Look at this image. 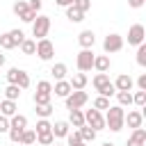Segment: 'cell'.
I'll return each mask as SVG.
<instances>
[{
	"instance_id": "8fae6325",
	"label": "cell",
	"mask_w": 146,
	"mask_h": 146,
	"mask_svg": "<svg viewBox=\"0 0 146 146\" xmlns=\"http://www.w3.org/2000/svg\"><path fill=\"white\" fill-rule=\"evenodd\" d=\"M123 123H128V128H132V130L141 128V125H144V112H139V110L128 112V114H125V119H123Z\"/></svg>"
},
{
	"instance_id": "83f0119b",
	"label": "cell",
	"mask_w": 146,
	"mask_h": 146,
	"mask_svg": "<svg viewBox=\"0 0 146 146\" xmlns=\"http://www.w3.org/2000/svg\"><path fill=\"white\" fill-rule=\"evenodd\" d=\"M34 132L36 135H43V132H52V123L48 119H39L36 125H34Z\"/></svg>"
},
{
	"instance_id": "ac0fdd59",
	"label": "cell",
	"mask_w": 146,
	"mask_h": 146,
	"mask_svg": "<svg viewBox=\"0 0 146 146\" xmlns=\"http://www.w3.org/2000/svg\"><path fill=\"white\" fill-rule=\"evenodd\" d=\"M16 110H18V105H16V100H7V98H5V100H0V114H2V116H7V119H11L14 114H18Z\"/></svg>"
},
{
	"instance_id": "7402d4cb",
	"label": "cell",
	"mask_w": 146,
	"mask_h": 146,
	"mask_svg": "<svg viewBox=\"0 0 146 146\" xmlns=\"http://www.w3.org/2000/svg\"><path fill=\"white\" fill-rule=\"evenodd\" d=\"M68 132H71L68 121H55V123H52V135H55V137H59V139H62V137H66Z\"/></svg>"
},
{
	"instance_id": "ee69618b",
	"label": "cell",
	"mask_w": 146,
	"mask_h": 146,
	"mask_svg": "<svg viewBox=\"0 0 146 146\" xmlns=\"http://www.w3.org/2000/svg\"><path fill=\"white\" fill-rule=\"evenodd\" d=\"M135 84H137V89H139V91H146V73H141V75L137 78V82H135Z\"/></svg>"
},
{
	"instance_id": "7c38bea8",
	"label": "cell",
	"mask_w": 146,
	"mask_h": 146,
	"mask_svg": "<svg viewBox=\"0 0 146 146\" xmlns=\"http://www.w3.org/2000/svg\"><path fill=\"white\" fill-rule=\"evenodd\" d=\"M112 84H114V89H116V91H132L135 80H132L128 73H121V75H119V78H116Z\"/></svg>"
},
{
	"instance_id": "f35d334b",
	"label": "cell",
	"mask_w": 146,
	"mask_h": 146,
	"mask_svg": "<svg viewBox=\"0 0 146 146\" xmlns=\"http://www.w3.org/2000/svg\"><path fill=\"white\" fill-rule=\"evenodd\" d=\"M73 7L80 9L82 14H87V11L91 9V0H73Z\"/></svg>"
},
{
	"instance_id": "8992f818",
	"label": "cell",
	"mask_w": 146,
	"mask_h": 146,
	"mask_svg": "<svg viewBox=\"0 0 146 146\" xmlns=\"http://www.w3.org/2000/svg\"><path fill=\"white\" fill-rule=\"evenodd\" d=\"M34 55H39L41 62H50V59L55 57V43H52L50 39H39V41H36V52H34Z\"/></svg>"
},
{
	"instance_id": "bcb514c9",
	"label": "cell",
	"mask_w": 146,
	"mask_h": 146,
	"mask_svg": "<svg viewBox=\"0 0 146 146\" xmlns=\"http://www.w3.org/2000/svg\"><path fill=\"white\" fill-rule=\"evenodd\" d=\"M55 5H59V7H64V9H66V7H71V5H73V0H55Z\"/></svg>"
},
{
	"instance_id": "b9f144b4",
	"label": "cell",
	"mask_w": 146,
	"mask_h": 146,
	"mask_svg": "<svg viewBox=\"0 0 146 146\" xmlns=\"http://www.w3.org/2000/svg\"><path fill=\"white\" fill-rule=\"evenodd\" d=\"M27 7H30L34 14H39V11H41V7H43V2H41V0H27Z\"/></svg>"
},
{
	"instance_id": "e0dca14e",
	"label": "cell",
	"mask_w": 146,
	"mask_h": 146,
	"mask_svg": "<svg viewBox=\"0 0 146 146\" xmlns=\"http://www.w3.org/2000/svg\"><path fill=\"white\" fill-rule=\"evenodd\" d=\"M68 125H73L75 130L84 125V112L82 110H68Z\"/></svg>"
},
{
	"instance_id": "f907efd6",
	"label": "cell",
	"mask_w": 146,
	"mask_h": 146,
	"mask_svg": "<svg viewBox=\"0 0 146 146\" xmlns=\"http://www.w3.org/2000/svg\"><path fill=\"white\" fill-rule=\"evenodd\" d=\"M52 146H64V144H52Z\"/></svg>"
},
{
	"instance_id": "d590c367",
	"label": "cell",
	"mask_w": 146,
	"mask_h": 146,
	"mask_svg": "<svg viewBox=\"0 0 146 146\" xmlns=\"http://www.w3.org/2000/svg\"><path fill=\"white\" fill-rule=\"evenodd\" d=\"M132 103L137 107H146V91H135L132 94Z\"/></svg>"
},
{
	"instance_id": "d4e9b609",
	"label": "cell",
	"mask_w": 146,
	"mask_h": 146,
	"mask_svg": "<svg viewBox=\"0 0 146 146\" xmlns=\"http://www.w3.org/2000/svg\"><path fill=\"white\" fill-rule=\"evenodd\" d=\"M78 132H80V137H82V141H84V144L94 141V139H96V135H98V132H96L94 128H89V125H82V128H78Z\"/></svg>"
},
{
	"instance_id": "ab89813d",
	"label": "cell",
	"mask_w": 146,
	"mask_h": 146,
	"mask_svg": "<svg viewBox=\"0 0 146 146\" xmlns=\"http://www.w3.org/2000/svg\"><path fill=\"white\" fill-rule=\"evenodd\" d=\"M9 34H11V39H14V43H16V46H21V43L25 41L23 30H18V27H16V30H9Z\"/></svg>"
},
{
	"instance_id": "8d00e7d4",
	"label": "cell",
	"mask_w": 146,
	"mask_h": 146,
	"mask_svg": "<svg viewBox=\"0 0 146 146\" xmlns=\"http://www.w3.org/2000/svg\"><path fill=\"white\" fill-rule=\"evenodd\" d=\"M107 107H110V98H105V96H98V98L94 100V110L103 112V110H107Z\"/></svg>"
},
{
	"instance_id": "4dcf8cb0",
	"label": "cell",
	"mask_w": 146,
	"mask_h": 146,
	"mask_svg": "<svg viewBox=\"0 0 146 146\" xmlns=\"http://www.w3.org/2000/svg\"><path fill=\"white\" fill-rule=\"evenodd\" d=\"M34 112H36L39 119H48V116L52 114V105H50V103H48V105H34Z\"/></svg>"
},
{
	"instance_id": "52a82bcc",
	"label": "cell",
	"mask_w": 146,
	"mask_h": 146,
	"mask_svg": "<svg viewBox=\"0 0 146 146\" xmlns=\"http://www.w3.org/2000/svg\"><path fill=\"white\" fill-rule=\"evenodd\" d=\"M84 125L94 128L96 132H98V130H105V116H103V112H98V110H87V112H84Z\"/></svg>"
},
{
	"instance_id": "4316f807",
	"label": "cell",
	"mask_w": 146,
	"mask_h": 146,
	"mask_svg": "<svg viewBox=\"0 0 146 146\" xmlns=\"http://www.w3.org/2000/svg\"><path fill=\"white\" fill-rule=\"evenodd\" d=\"M18 48H21L23 55H34V52H36V41H34V39H25Z\"/></svg>"
},
{
	"instance_id": "9c48e42d",
	"label": "cell",
	"mask_w": 146,
	"mask_h": 146,
	"mask_svg": "<svg viewBox=\"0 0 146 146\" xmlns=\"http://www.w3.org/2000/svg\"><path fill=\"white\" fill-rule=\"evenodd\" d=\"M75 66H78V71L80 73H87V71H91L94 68V50H80L78 52V57H75Z\"/></svg>"
},
{
	"instance_id": "ffe728a7",
	"label": "cell",
	"mask_w": 146,
	"mask_h": 146,
	"mask_svg": "<svg viewBox=\"0 0 146 146\" xmlns=\"http://www.w3.org/2000/svg\"><path fill=\"white\" fill-rule=\"evenodd\" d=\"M52 91H55V96H59V98H66L73 89H71V84H68V80H57L55 82V87H52Z\"/></svg>"
},
{
	"instance_id": "ba28073f",
	"label": "cell",
	"mask_w": 146,
	"mask_h": 146,
	"mask_svg": "<svg viewBox=\"0 0 146 146\" xmlns=\"http://www.w3.org/2000/svg\"><path fill=\"white\" fill-rule=\"evenodd\" d=\"M121 48H123V36H121V34L112 32V34H107V36L103 39V50H105V55L119 52Z\"/></svg>"
},
{
	"instance_id": "5b68a950",
	"label": "cell",
	"mask_w": 146,
	"mask_h": 146,
	"mask_svg": "<svg viewBox=\"0 0 146 146\" xmlns=\"http://www.w3.org/2000/svg\"><path fill=\"white\" fill-rule=\"evenodd\" d=\"M87 100H89V94L82 89V91H71L66 98H64V103H66V110H82L84 105H87Z\"/></svg>"
},
{
	"instance_id": "7a4b0ae2",
	"label": "cell",
	"mask_w": 146,
	"mask_h": 146,
	"mask_svg": "<svg viewBox=\"0 0 146 146\" xmlns=\"http://www.w3.org/2000/svg\"><path fill=\"white\" fill-rule=\"evenodd\" d=\"M48 32H50V16L39 14V16L32 21V36H34V41L48 39Z\"/></svg>"
},
{
	"instance_id": "681fc988",
	"label": "cell",
	"mask_w": 146,
	"mask_h": 146,
	"mask_svg": "<svg viewBox=\"0 0 146 146\" xmlns=\"http://www.w3.org/2000/svg\"><path fill=\"white\" fill-rule=\"evenodd\" d=\"M78 146H87V144H84V141H82V144H78Z\"/></svg>"
},
{
	"instance_id": "3957f363",
	"label": "cell",
	"mask_w": 146,
	"mask_h": 146,
	"mask_svg": "<svg viewBox=\"0 0 146 146\" xmlns=\"http://www.w3.org/2000/svg\"><path fill=\"white\" fill-rule=\"evenodd\" d=\"M32 100H34V105H48V103L52 100V84H50L48 80H39Z\"/></svg>"
},
{
	"instance_id": "d6986e66",
	"label": "cell",
	"mask_w": 146,
	"mask_h": 146,
	"mask_svg": "<svg viewBox=\"0 0 146 146\" xmlns=\"http://www.w3.org/2000/svg\"><path fill=\"white\" fill-rule=\"evenodd\" d=\"M94 68L98 73H107L110 71V55H94Z\"/></svg>"
},
{
	"instance_id": "60d3db41",
	"label": "cell",
	"mask_w": 146,
	"mask_h": 146,
	"mask_svg": "<svg viewBox=\"0 0 146 146\" xmlns=\"http://www.w3.org/2000/svg\"><path fill=\"white\" fill-rule=\"evenodd\" d=\"M18 66H11L9 71H7V84H16V80H18Z\"/></svg>"
},
{
	"instance_id": "e575fe53",
	"label": "cell",
	"mask_w": 146,
	"mask_h": 146,
	"mask_svg": "<svg viewBox=\"0 0 146 146\" xmlns=\"http://www.w3.org/2000/svg\"><path fill=\"white\" fill-rule=\"evenodd\" d=\"M137 64L144 68L146 66V43H141V46H137Z\"/></svg>"
},
{
	"instance_id": "d6a6232c",
	"label": "cell",
	"mask_w": 146,
	"mask_h": 146,
	"mask_svg": "<svg viewBox=\"0 0 146 146\" xmlns=\"http://www.w3.org/2000/svg\"><path fill=\"white\" fill-rule=\"evenodd\" d=\"M16 87H18V89H21V91H23V89H27V87H30V75H27V73H25V71H23V68H21V71H18V80H16Z\"/></svg>"
},
{
	"instance_id": "6da1fadb",
	"label": "cell",
	"mask_w": 146,
	"mask_h": 146,
	"mask_svg": "<svg viewBox=\"0 0 146 146\" xmlns=\"http://www.w3.org/2000/svg\"><path fill=\"white\" fill-rule=\"evenodd\" d=\"M123 119H125V110H123L121 105H110V107L105 110V128H107V130L121 132V130L125 128Z\"/></svg>"
},
{
	"instance_id": "44dd1931",
	"label": "cell",
	"mask_w": 146,
	"mask_h": 146,
	"mask_svg": "<svg viewBox=\"0 0 146 146\" xmlns=\"http://www.w3.org/2000/svg\"><path fill=\"white\" fill-rule=\"evenodd\" d=\"M50 73H52L55 80H66V75H68V66H66L64 62H57V64H52Z\"/></svg>"
},
{
	"instance_id": "30bf717a",
	"label": "cell",
	"mask_w": 146,
	"mask_h": 146,
	"mask_svg": "<svg viewBox=\"0 0 146 146\" xmlns=\"http://www.w3.org/2000/svg\"><path fill=\"white\" fill-rule=\"evenodd\" d=\"M144 39H146V30H144V25H141V23L130 25V30H128V43H130V46H141Z\"/></svg>"
},
{
	"instance_id": "f546056e",
	"label": "cell",
	"mask_w": 146,
	"mask_h": 146,
	"mask_svg": "<svg viewBox=\"0 0 146 146\" xmlns=\"http://www.w3.org/2000/svg\"><path fill=\"white\" fill-rule=\"evenodd\" d=\"M114 96H116V100H119V105H121V107L132 105V94H130V91H116Z\"/></svg>"
},
{
	"instance_id": "484cf974",
	"label": "cell",
	"mask_w": 146,
	"mask_h": 146,
	"mask_svg": "<svg viewBox=\"0 0 146 146\" xmlns=\"http://www.w3.org/2000/svg\"><path fill=\"white\" fill-rule=\"evenodd\" d=\"M66 18H68L71 23H80V21H84V14L71 5V7H66Z\"/></svg>"
},
{
	"instance_id": "7bdbcfd3",
	"label": "cell",
	"mask_w": 146,
	"mask_h": 146,
	"mask_svg": "<svg viewBox=\"0 0 146 146\" xmlns=\"http://www.w3.org/2000/svg\"><path fill=\"white\" fill-rule=\"evenodd\" d=\"M5 132H9V119L0 114V135H5Z\"/></svg>"
},
{
	"instance_id": "1f68e13d",
	"label": "cell",
	"mask_w": 146,
	"mask_h": 146,
	"mask_svg": "<svg viewBox=\"0 0 146 146\" xmlns=\"http://www.w3.org/2000/svg\"><path fill=\"white\" fill-rule=\"evenodd\" d=\"M0 48H2V50H11V48H16V43H14V39H11L9 32L0 34Z\"/></svg>"
},
{
	"instance_id": "cb8c5ba5",
	"label": "cell",
	"mask_w": 146,
	"mask_h": 146,
	"mask_svg": "<svg viewBox=\"0 0 146 146\" xmlns=\"http://www.w3.org/2000/svg\"><path fill=\"white\" fill-rule=\"evenodd\" d=\"M11 9H14V14H16L21 21H23V18L27 16V11H30V7H27V0H16Z\"/></svg>"
},
{
	"instance_id": "5bb4252c",
	"label": "cell",
	"mask_w": 146,
	"mask_h": 146,
	"mask_svg": "<svg viewBox=\"0 0 146 146\" xmlns=\"http://www.w3.org/2000/svg\"><path fill=\"white\" fill-rule=\"evenodd\" d=\"M87 82H89V80H87V73H80V71H78V73H73V75H71V80H68V84H71V89H73V91H82V89L87 87Z\"/></svg>"
},
{
	"instance_id": "836d02e7",
	"label": "cell",
	"mask_w": 146,
	"mask_h": 146,
	"mask_svg": "<svg viewBox=\"0 0 146 146\" xmlns=\"http://www.w3.org/2000/svg\"><path fill=\"white\" fill-rule=\"evenodd\" d=\"M36 144H41V146H52V144H55V135H52V132L36 135Z\"/></svg>"
},
{
	"instance_id": "f6af8a7d",
	"label": "cell",
	"mask_w": 146,
	"mask_h": 146,
	"mask_svg": "<svg viewBox=\"0 0 146 146\" xmlns=\"http://www.w3.org/2000/svg\"><path fill=\"white\" fill-rule=\"evenodd\" d=\"M146 5V0H128V7H132V9H141Z\"/></svg>"
},
{
	"instance_id": "277c9868",
	"label": "cell",
	"mask_w": 146,
	"mask_h": 146,
	"mask_svg": "<svg viewBox=\"0 0 146 146\" xmlns=\"http://www.w3.org/2000/svg\"><path fill=\"white\" fill-rule=\"evenodd\" d=\"M27 128V116H23V114H14L11 119H9V139L14 141V144H18V139H21V135H23V130Z\"/></svg>"
},
{
	"instance_id": "f1b7e54d",
	"label": "cell",
	"mask_w": 146,
	"mask_h": 146,
	"mask_svg": "<svg viewBox=\"0 0 146 146\" xmlns=\"http://www.w3.org/2000/svg\"><path fill=\"white\" fill-rule=\"evenodd\" d=\"M5 98H7V100H18V98H21V89H18L16 84H7V89H5Z\"/></svg>"
},
{
	"instance_id": "74e56055",
	"label": "cell",
	"mask_w": 146,
	"mask_h": 146,
	"mask_svg": "<svg viewBox=\"0 0 146 146\" xmlns=\"http://www.w3.org/2000/svg\"><path fill=\"white\" fill-rule=\"evenodd\" d=\"M66 141H68V146H78V144H82V137H80L78 130H73V132L66 135Z\"/></svg>"
},
{
	"instance_id": "c3c4849f",
	"label": "cell",
	"mask_w": 146,
	"mask_h": 146,
	"mask_svg": "<svg viewBox=\"0 0 146 146\" xmlns=\"http://www.w3.org/2000/svg\"><path fill=\"white\" fill-rule=\"evenodd\" d=\"M103 146H114V144H112V141H105V144H103Z\"/></svg>"
},
{
	"instance_id": "2e32d148",
	"label": "cell",
	"mask_w": 146,
	"mask_h": 146,
	"mask_svg": "<svg viewBox=\"0 0 146 146\" xmlns=\"http://www.w3.org/2000/svg\"><path fill=\"white\" fill-rule=\"evenodd\" d=\"M91 84H94V89H96L98 94H103V89H105V87H110V84H112V80H110V75H107V73H96V75H94V80H91Z\"/></svg>"
},
{
	"instance_id": "7dc6e473",
	"label": "cell",
	"mask_w": 146,
	"mask_h": 146,
	"mask_svg": "<svg viewBox=\"0 0 146 146\" xmlns=\"http://www.w3.org/2000/svg\"><path fill=\"white\" fill-rule=\"evenodd\" d=\"M5 62H7V57H5L2 52H0V66H5Z\"/></svg>"
},
{
	"instance_id": "9a60e30c",
	"label": "cell",
	"mask_w": 146,
	"mask_h": 146,
	"mask_svg": "<svg viewBox=\"0 0 146 146\" xmlns=\"http://www.w3.org/2000/svg\"><path fill=\"white\" fill-rule=\"evenodd\" d=\"M128 146H146V130L144 128L132 130L130 137H128Z\"/></svg>"
},
{
	"instance_id": "4fadbf2b",
	"label": "cell",
	"mask_w": 146,
	"mask_h": 146,
	"mask_svg": "<svg viewBox=\"0 0 146 146\" xmlns=\"http://www.w3.org/2000/svg\"><path fill=\"white\" fill-rule=\"evenodd\" d=\"M78 43H80L84 50H91L94 43H96V34H94L91 30H82V32L78 34Z\"/></svg>"
},
{
	"instance_id": "603a6c76",
	"label": "cell",
	"mask_w": 146,
	"mask_h": 146,
	"mask_svg": "<svg viewBox=\"0 0 146 146\" xmlns=\"http://www.w3.org/2000/svg\"><path fill=\"white\" fill-rule=\"evenodd\" d=\"M34 141H36V132H34V128H25L23 135H21V139H18V144H23V146H32Z\"/></svg>"
}]
</instances>
